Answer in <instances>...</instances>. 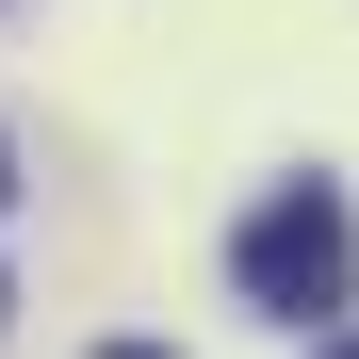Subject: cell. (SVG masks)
Segmentation results:
<instances>
[{
  "instance_id": "cell-1",
  "label": "cell",
  "mask_w": 359,
  "mask_h": 359,
  "mask_svg": "<svg viewBox=\"0 0 359 359\" xmlns=\"http://www.w3.org/2000/svg\"><path fill=\"white\" fill-rule=\"evenodd\" d=\"M229 278H245V311H278V327L343 311V278H359V229H343V196H327V180L262 196V212H245V245H229Z\"/></svg>"
},
{
  "instance_id": "cell-3",
  "label": "cell",
  "mask_w": 359,
  "mask_h": 359,
  "mask_svg": "<svg viewBox=\"0 0 359 359\" xmlns=\"http://www.w3.org/2000/svg\"><path fill=\"white\" fill-rule=\"evenodd\" d=\"M114 359H163V343H114Z\"/></svg>"
},
{
  "instance_id": "cell-4",
  "label": "cell",
  "mask_w": 359,
  "mask_h": 359,
  "mask_svg": "<svg viewBox=\"0 0 359 359\" xmlns=\"http://www.w3.org/2000/svg\"><path fill=\"white\" fill-rule=\"evenodd\" d=\"M311 359H359V343H311Z\"/></svg>"
},
{
  "instance_id": "cell-2",
  "label": "cell",
  "mask_w": 359,
  "mask_h": 359,
  "mask_svg": "<svg viewBox=\"0 0 359 359\" xmlns=\"http://www.w3.org/2000/svg\"><path fill=\"white\" fill-rule=\"evenodd\" d=\"M0 196H17V147H0Z\"/></svg>"
}]
</instances>
